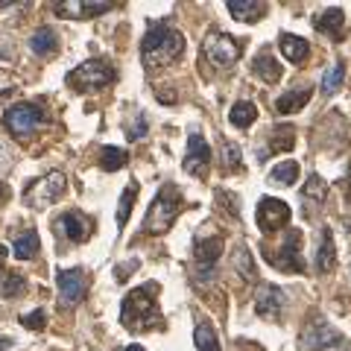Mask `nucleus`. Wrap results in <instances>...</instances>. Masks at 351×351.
<instances>
[{"label": "nucleus", "instance_id": "f257e3e1", "mask_svg": "<svg viewBox=\"0 0 351 351\" xmlns=\"http://www.w3.org/2000/svg\"><path fill=\"white\" fill-rule=\"evenodd\" d=\"M120 322L129 331H161L164 328V316H161V307H158V284L149 281L144 287H135L129 290V295L120 304Z\"/></svg>", "mask_w": 351, "mask_h": 351}, {"label": "nucleus", "instance_id": "f03ea898", "mask_svg": "<svg viewBox=\"0 0 351 351\" xmlns=\"http://www.w3.org/2000/svg\"><path fill=\"white\" fill-rule=\"evenodd\" d=\"M184 53V36L170 24H152L141 41V59L147 68H167Z\"/></svg>", "mask_w": 351, "mask_h": 351}, {"label": "nucleus", "instance_id": "7ed1b4c3", "mask_svg": "<svg viewBox=\"0 0 351 351\" xmlns=\"http://www.w3.org/2000/svg\"><path fill=\"white\" fill-rule=\"evenodd\" d=\"M182 211V191L176 184H161L156 199H152L149 211L144 217V234H164L170 232V226L176 223V214Z\"/></svg>", "mask_w": 351, "mask_h": 351}, {"label": "nucleus", "instance_id": "20e7f679", "mask_svg": "<svg viewBox=\"0 0 351 351\" xmlns=\"http://www.w3.org/2000/svg\"><path fill=\"white\" fill-rule=\"evenodd\" d=\"M64 82H68L76 94H94V91L108 88L112 82H117V71L106 59H88L64 76Z\"/></svg>", "mask_w": 351, "mask_h": 351}, {"label": "nucleus", "instance_id": "39448f33", "mask_svg": "<svg viewBox=\"0 0 351 351\" xmlns=\"http://www.w3.org/2000/svg\"><path fill=\"white\" fill-rule=\"evenodd\" d=\"M68 191V176L59 173V170H53L47 176H41V179H36L27 188L24 193V202L27 208H36V211H41V208H47L59 199V196Z\"/></svg>", "mask_w": 351, "mask_h": 351}, {"label": "nucleus", "instance_id": "423d86ee", "mask_svg": "<svg viewBox=\"0 0 351 351\" xmlns=\"http://www.w3.org/2000/svg\"><path fill=\"white\" fill-rule=\"evenodd\" d=\"M0 120H3V129L9 132V135L29 138L32 132L44 123V112H41V106H36V103H15V106L6 108Z\"/></svg>", "mask_w": 351, "mask_h": 351}, {"label": "nucleus", "instance_id": "0eeeda50", "mask_svg": "<svg viewBox=\"0 0 351 351\" xmlns=\"http://www.w3.org/2000/svg\"><path fill=\"white\" fill-rule=\"evenodd\" d=\"M202 53L205 59L214 64V68H232V64L240 59V44L228 36V32H211V36H205L202 41Z\"/></svg>", "mask_w": 351, "mask_h": 351}, {"label": "nucleus", "instance_id": "6e6552de", "mask_svg": "<svg viewBox=\"0 0 351 351\" xmlns=\"http://www.w3.org/2000/svg\"><path fill=\"white\" fill-rule=\"evenodd\" d=\"M263 255H267L269 263H276L281 272H304V258H302V232L299 228H293L284 237V243L278 252H269L263 249Z\"/></svg>", "mask_w": 351, "mask_h": 351}, {"label": "nucleus", "instance_id": "1a4fd4ad", "mask_svg": "<svg viewBox=\"0 0 351 351\" xmlns=\"http://www.w3.org/2000/svg\"><path fill=\"white\" fill-rule=\"evenodd\" d=\"M53 232H56L62 243H85V240L94 234V219L82 211H64L56 223H53Z\"/></svg>", "mask_w": 351, "mask_h": 351}, {"label": "nucleus", "instance_id": "9d476101", "mask_svg": "<svg viewBox=\"0 0 351 351\" xmlns=\"http://www.w3.org/2000/svg\"><path fill=\"white\" fill-rule=\"evenodd\" d=\"M302 339H304L302 346H304V348H311V351H331V348H339V346H343V334L334 331V328L328 325L322 316H313V319L307 322Z\"/></svg>", "mask_w": 351, "mask_h": 351}, {"label": "nucleus", "instance_id": "9b49d317", "mask_svg": "<svg viewBox=\"0 0 351 351\" xmlns=\"http://www.w3.org/2000/svg\"><path fill=\"white\" fill-rule=\"evenodd\" d=\"M56 284H59V299L64 307H73L85 299L88 293V272L73 267V269H59L56 272Z\"/></svg>", "mask_w": 351, "mask_h": 351}, {"label": "nucleus", "instance_id": "f8f14e48", "mask_svg": "<svg viewBox=\"0 0 351 351\" xmlns=\"http://www.w3.org/2000/svg\"><path fill=\"white\" fill-rule=\"evenodd\" d=\"M255 219H258L263 234H272V232H278V228H284V223L290 219V205L276 199V196H267V199L258 202Z\"/></svg>", "mask_w": 351, "mask_h": 351}, {"label": "nucleus", "instance_id": "ddd939ff", "mask_svg": "<svg viewBox=\"0 0 351 351\" xmlns=\"http://www.w3.org/2000/svg\"><path fill=\"white\" fill-rule=\"evenodd\" d=\"M219 255H223V237H208V240H199V243H196L193 258H196V276H199V281L214 278Z\"/></svg>", "mask_w": 351, "mask_h": 351}, {"label": "nucleus", "instance_id": "4468645a", "mask_svg": "<svg viewBox=\"0 0 351 351\" xmlns=\"http://www.w3.org/2000/svg\"><path fill=\"white\" fill-rule=\"evenodd\" d=\"M208 164H211V147L199 132H191L188 135V156H184V170L191 176H205Z\"/></svg>", "mask_w": 351, "mask_h": 351}, {"label": "nucleus", "instance_id": "2eb2a0df", "mask_svg": "<svg viewBox=\"0 0 351 351\" xmlns=\"http://www.w3.org/2000/svg\"><path fill=\"white\" fill-rule=\"evenodd\" d=\"M255 311H258V316H263V319H278L281 311H284V293H281V287H276V284H263V287H258V293H255Z\"/></svg>", "mask_w": 351, "mask_h": 351}, {"label": "nucleus", "instance_id": "dca6fc26", "mask_svg": "<svg viewBox=\"0 0 351 351\" xmlns=\"http://www.w3.org/2000/svg\"><path fill=\"white\" fill-rule=\"evenodd\" d=\"M112 9V3H91V0H64L56 3V15L62 18H97Z\"/></svg>", "mask_w": 351, "mask_h": 351}, {"label": "nucleus", "instance_id": "f3484780", "mask_svg": "<svg viewBox=\"0 0 351 351\" xmlns=\"http://www.w3.org/2000/svg\"><path fill=\"white\" fill-rule=\"evenodd\" d=\"M226 9L232 12L234 21H243V24H255V21H261L263 12H267V3H261V0H228Z\"/></svg>", "mask_w": 351, "mask_h": 351}, {"label": "nucleus", "instance_id": "a211bd4d", "mask_svg": "<svg viewBox=\"0 0 351 351\" xmlns=\"http://www.w3.org/2000/svg\"><path fill=\"white\" fill-rule=\"evenodd\" d=\"M252 71H255V76L261 82H278L281 73H284L278 59L272 56V50H261L255 56V62H252Z\"/></svg>", "mask_w": 351, "mask_h": 351}, {"label": "nucleus", "instance_id": "6ab92c4d", "mask_svg": "<svg viewBox=\"0 0 351 351\" xmlns=\"http://www.w3.org/2000/svg\"><path fill=\"white\" fill-rule=\"evenodd\" d=\"M343 21H346L343 9L331 6V9H325L319 18H313V27H316V32H322V36L337 38V36H339V29H343Z\"/></svg>", "mask_w": 351, "mask_h": 351}, {"label": "nucleus", "instance_id": "aec40b11", "mask_svg": "<svg viewBox=\"0 0 351 351\" xmlns=\"http://www.w3.org/2000/svg\"><path fill=\"white\" fill-rule=\"evenodd\" d=\"M278 47L284 53V59H290L293 64H302L307 56H311V44H307L304 38H299V36H281Z\"/></svg>", "mask_w": 351, "mask_h": 351}, {"label": "nucleus", "instance_id": "412c9836", "mask_svg": "<svg viewBox=\"0 0 351 351\" xmlns=\"http://www.w3.org/2000/svg\"><path fill=\"white\" fill-rule=\"evenodd\" d=\"M311 88H295V91H287L284 97H278L276 100V112L278 114H293V112H299V108L307 106V100H311Z\"/></svg>", "mask_w": 351, "mask_h": 351}, {"label": "nucleus", "instance_id": "4be33fe9", "mask_svg": "<svg viewBox=\"0 0 351 351\" xmlns=\"http://www.w3.org/2000/svg\"><path fill=\"white\" fill-rule=\"evenodd\" d=\"M337 267V246H334V234L331 228H322V246L316 252V269L319 272H331Z\"/></svg>", "mask_w": 351, "mask_h": 351}, {"label": "nucleus", "instance_id": "5701e85b", "mask_svg": "<svg viewBox=\"0 0 351 351\" xmlns=\"http://www.w3.org/2000/svg\"><path fill=\"white\" fill-rule=\"evenodd\" d=\"M38 249H41V240L36 232H21L15 240H12V255L18 261H32L38 255Z\"/></svg>", "mask_w": 351, "mask_h": 351}, {"label": "nucleus", "instance_id": "b1692460", "mask_svg": "<svg viewBox=\"0 0 351 351\" xmlns=\"http://www.w3.org/2000/svg\"><path fill=\"white\" fill-rule=\"evenodd\" d=\"M228 120H232V126H240V129H246L252 126L258 120V106L252 103V100H240L232 106V112H228Z\"/></svg>", "mask_w": 351, "mask_h": 351}, {"label": "nucleus", "instance_id": "393cba45", "mask_svg": "<svg viewBox=\"0 0 351 351\" xmlns=\"http://www.w3.org/2000/svg\"><path fill=\"white\" fill-rule=\"evenodd\" d=\"M193 343H196V351H219V339H217L214 328H211V322H208V319L196 322Z\"/></svg>", "mask_w": 351, "mask_h": 351}, {"label": "nucleus", "instance_id": "a878e982", "mask_svg": "<svg viewBox=\"0 0 351 351\" xmlns=\"http://www.w3.org/2000/svg\"><path fill=\"white\" fill-rule=\"evenodd\" d=\"M135 199H138V182H129L123 196H120V202H117V228L120 232L126 228V219L132 214V208H135Z\"/></svg>", "mask_w": 351, "mask_h": 351}, {"label": "nucleus", "instance_id": "bb28decb", "mask_svg": "<svg viewBox=\"0 0 351 351\" xmlns=\"http://www.w3.org/2000/svg\"><path fill=\"white\" fill-rule=\"evenodd\" d=\"M56 44H59L56 32H53V29H47V27L36 29V32H32V38H29V47L36 50L38 56H47V53H53V50H56Z\"/></svg>", "mask_w": 351, "mask_h": 351}, {"label": "nucleus", "instance_id": "cd10ccee", "mask_svg": "<svg viewBox=\"0 0 351 351\" xmlns=\"http://www.w3.org/2000/svg\"><path fill=\"white\" fill-rule=\"evenodd\" d=\"M27 293V281L24 276H18V272H3L0 276V295L3 299H18V295Z\"/></svg>", "mask_w": 351, "mask_h": 351}, {"label": "nucleus", "instance_id": "c85d7f7f", "mask_svg": "<svg viewBox=\"0 0 351 351\" xmlns=\"http://www.w3.org/2000/svg\"><path fill=\"white\" fill-rule=\"evenodd\" d=\"M100 152H103V156H100V167L108 170V173L120 170V167H123V164L129 161V152H123L120 147H103Z\"/></svg>", "mask_w": 351, "mask_h": 351}, {"label": "nucleus", "instance_id": "c756f323", "mask_svg": "<svg viewBox=\"0 0 351 351\" xmlns=\"http://www.w3.org/2000/svg\"><path fill=\"white\" fill-rule=\"evenodd\" d=\"M299 173H302L299 161H284L278 167H272V182L276 184H295L299 182Z\"/></svg>", "mask_w": 351, "mask_h": 351}, {"label": "nucleus", "instance_id": "7c9ffc66", "mask_svg": "<svg viewBox=\"0 0 351 351\" xmlns=\"http://www.w3.org/2000/svg\"><path fill=\"white\" fill-rule=\"evenodd\" d=\"M219 164H223V170H240V164H243L240 147L232 144V141H223L219 144Z\"/></svg>", "mask_w": 351, "mask_h": 351}, {"label": "nucleus", "instance_id": "2f4dec72", "mask_svg": "<svg viewBox=\"0 0 351 351\" xmlns=\"http://www.w3.org/2000/svg\"><path fill=\"white\" fill-rule=\"evenodd\" d=\"M293 144H295L293 129L290 126H276V132H272V138H269V149L272 152H290Z\"/></svg>", "mask_w": 351, "mask_h": 351}, {"label": "nucleus", "instance_id": "473e14b6", "mask_svg": "<svg viewBox=\"0 0 351 351\" xmlns=\"http://www.w3.org/2000/svg\"><path fill=\"white\" fill-rule=\"evenodd\" d=\"M343 76H346V68L343 62H334L331 68L322 73V94H334L339 85H343Z\"/></svg>", "mask_w": 351, "mask_h": 351}, {"label": "nucleus", "instance_id": "72a5a7b5", "mask_svg": "<svg viewBox=\"0 0 351 351\" xmlns=\"http://www.w3.org/2000/svg\"><path fill=\"white\" fill-rule=\"evenodd\" d=\"M234 269H237L246 281L255 278V263H252V255H249V249H246V246H240V249L234 252Z\"/></svg>", "mask_w": 351, "mask_h": 351}, {"label": "nucleus", "instance_id": "f704fd0d", "mask_svg": "<svg viewBox=\"0 0 351 351\" xmlns=\"http://www.w3.org/2000/svg\"><path fill=\"white\" fill-rule=\"evenodd\" d=\"M325 193H328V184L319 179V176H313V179L304 184V199H307V202H316V205H322Z\"/></svg>", "mask_w": 351, "mask_h": 351}, {"label": "nucleus", "instance_id": "c9c22d12", "mask_svg": "<svg viewBox=\"0 0 351 351\" xmlns=\"http://www.w3.org/2000/svg\"><path fill=\"white\" fill-rule=\"evenodd\" d=\"M21 325H24L27 331H44V328H47V313L44 311H29V313L21 316Z\"/></svg>", "mask_w": 351, "mask_h": 351}, {"label": "nucleus", "instance_id": "e433bc0d", "mask_svg": "<svg viewBox=\"0 0 351 351\" xmlns=\"http://www.w3.org/2000/svg\"><path fill=\"white\" fill-rule=\"evenodd\" d=\"M217 202H219V208H226V211H228V217H232V219H237V217H240L237 196H234L232 191H223V188H219V191H217Z\"/></svg>", "mask_w": 351, "mask_h": 351}, {"label": "nucleus", "instance_id": "4c0bfd02", "mask_svg": "<svg viewBox=\"0 0 351 351\" xmlns=\"http://www.w3.org/2000/svg\"><path fill=\"white\" fill-rule=\"evenodd\" d=\"M144 135H147V117H144V114H138L135 123L126 126V138H129V141H141Z\"/></svg>", "mask_w": 351, "mask_h": 351}, {"label": "nucleus", "instance_id": "58836bf2", "mask_svg": "<svg viewBox=\"0 0 351 351\" xmlns=\"http://www.w3.org/2000/svg\"><path fill=\"white\" fill-rule=\"evenodd\" d=\"M135 269H138V261H135V258H132V261H123V263H117L114 278H117L120 284H123V281H126V276H132V272H135Z\"/></svg>", "mask_w": 351, "mask_h": 351}, {"label": "nucleus", "instance_id": "ea45409f", "mask_svg": "<svg viewBox=\"0 0 351 351\" xmlns=\"http://www.w3.org/2000/svg\"><path fill=\"white\" fill-rule=\"evenodd\" d=\"M9 196H12V191H9V184H3V182H0V208L6 205V199H9Z\"/></svg>", "mask_w": 351, "mask_h": 351}, {"label": "nucleus", "instance_id": "a19ab883", "mask_svg": "<svg viewBox=\"0 0 351 351\" xmlns=\"http://www.w3.org/2000/svg\"><path fill=\"white\" fill-rule=\"evenodd\" d=\"M6 258H9V249H6V246H0V276H3V272H6V267H3Z\"/></svg>", "mask_w": 351, "mask_h": 351}, {"label": "nucleus", "instance_id": "79ce46f5", "mask_svg": "<svg viewBox=\"0 0 351 351\" xmlns=\"http://www.w3.org/2000/svg\"><path fill=\"white\" fill-rule=\"evenodd\" d=\"M126 351H144V346H138V343H135V346H129Z\"/></svg>", "mask_w": 351, "mask_h": 351}, {"label": "nucleus", "instance_id": "37998d69", "mask_svg": "<svg viewBox=\"0 0 351 351\" xmlns=\"http://www.w3.org/2000/svg\"><path fill=\"white\" fill-rule=\"evenodd\" d=\"M6 346H9V343H6V339H0V348H6Z\"/></svg>", "mask_w": 351, "mask_h": 351}, {"label": "nucleus", "instance_id": "c03bdc74", "mask_svg": "<svg viewBox=\"0 0 351 351\" xmlns=\"http://www.w3.org/2000/svg\"><path fill=\"white\" fill-rule=\"evenodd\" d=\"M348 202H351V184H348Z\"/></svg>", "mask_w": 351, "mask_h": 351}]
</instances>
